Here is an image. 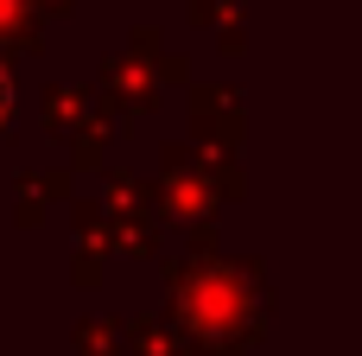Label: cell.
Masks as SVG:
<instances>
[{
    "mask_svg": "<svg viewBox=\"0 0 362 356\" xmlns=\"http://www.w3.org/2000/svg\"><path fill=\"white\" fill-rule=\"evenodd\" d=\"M6 102H13V89H6V83H0V108H6Z\"/></svg>",
    "mask_w": 362,
    "mask_h": 356,
    "instance_id": "1",
    "label": "cell"
}]
</instances>
